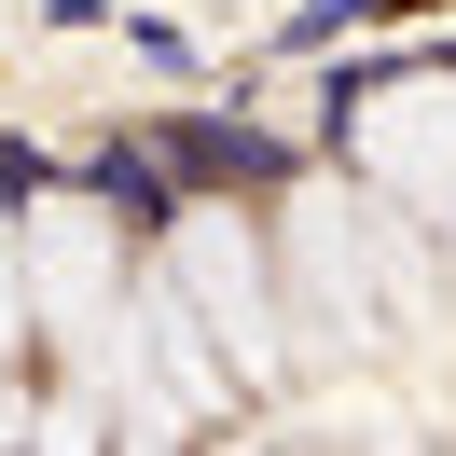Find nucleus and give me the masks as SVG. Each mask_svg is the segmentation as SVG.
Returning a JSON list of instances; mask_svg holds the SVG:
<instances>
[{
	"instance_id": "obj_1",
	"label": "nucleus",
	"mask_w": 456,
	"mask_h": 456,
	"mask_svg": "<svg viewBox=\"0 0 456 456\" xmlns=\"http://www.w3.org/2000/svg\"><path fill=\"white\" fill-rule=\"evenodd\" d=\"M14 277H28V318H56V346H97L111 290H125V249L97 208H42V222H14Z\"/></svg>"
},
{
	"instance_id": "obj_2",
	"label": "nucleus",
	"mask_w": 456,
	"mask_h": 456,
	"mask_svg": "<svg viewBox=\"0 0 456 456\" xmlns=\"http://www.w3.org/2000/svg\"><path fill=\"white\" fill-rule=\"evenodd\" d=\"M360 180L415 222H456V84H387L360 111Z\"/></svg>"
},
{
	"instance_id": "obj_3",
	"label": "nucleus",
	"mask_w": 456,
	"mask_h": 456,
	"mask_svg": "<svg viewBox=\"0 0 456 456\" xmlns=\"http://www.w3.org/2000/svg\"><path fill=\"white\" fill-rule=\"evenodd\" d=\"M180 290L208 305V332H222L235 373L277 360V332H263V263H249V235H235L222 208H194V222H180Z\"/></svg>"
}]
</instances>
